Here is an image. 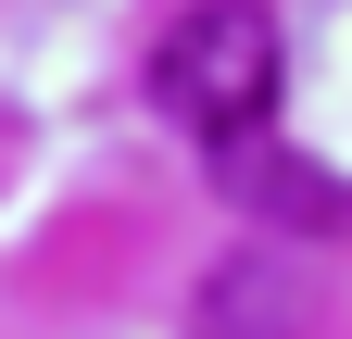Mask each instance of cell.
Listing matches in <instances>:
<instances>
[{"instance_id":"3957f363","label":"cell","mask_w":352,"mask_h":339,"mask_svg":"<svg viewBox=\"0 0 352 339\" xmlns=\"http://www.w3.org/2000/svg\"><path fill=\"white\" fill-rule=\"evenodd\" d=\"M214 163H227V189L252 201V214H289V226H340V189L315 176V163H264V139H239V151H214Z\"/></svg>"},{"instance_id":"6da1fadb","label":"cell","mask_w":352,"mask_h":339,"mask_svg":"<svg viewBox=\"0 0 352 339\" xmlns=\"http://www.w3.org/2000/svg\"><path fill=\"white\" fill-rule=\"evenodd\" d=\"M151 101L189 126L201 151H239L277 126V13L264 0H201L176 13V38L151 51Z\"/></svg>"},{"instance_id":"7a4b0ae2","label":"cell","mask_w":352,"mask_h":339,"mask_svg":"<svg viewBox=\"0 0 352 339\" xmlns=\"http://www.w3.org/2000/svg\"><path fill=\"white\" fill-rule=\"evenodd\" d=\"M302 327H315V289H302V264H277V251L214 264V289H201V339H302Z\"/></svg>"}]
</instances>
